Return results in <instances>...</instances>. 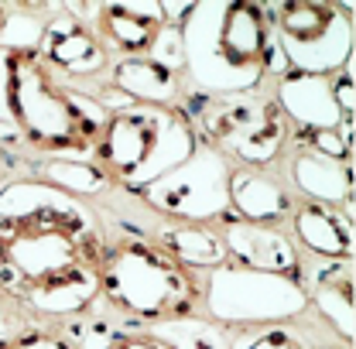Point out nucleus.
Here are the masks:
<instances>
[{
  "label": "nucleus",
  "mask_w": 356,
  "mask_h": 349,
  "mask_svg": "<svg viewBox=\"0 0 356 349\" xmlns=\"http://www.w3.org/2000/svg\"><path fill=\"white\" fill-rule=\"evenodd\" d=\"M106 250L96 209L42 178L0 185V295L21 302L48 277L99 263Z\"/></svg>",
  "instance_id": "f257e3e1"
},
{
  "label": "nucleus",
  "mask_w": 356,
  "mask_h": 349,
  "mask_svg": "<svg viewBox=\"0 0 356 349\" xmlns=\"http://www.w3.org/2000/svg\"><path fill=\"white\" fill-rule=\"evenodd\" d=\"M181 72L199 96L261 89L270 55L267 7L257 0H199L178 24Z\"/></svg>",
  "instance_id": "f03ea898"
},
{
  "label": "nucleus",
  "mask_w": 356,
  "mask_h": 349,
  "mask_svg": "<svg viewBox=\"0 0 356 349\" xmlns=\"http://www.w3.org/2000/svg\"><path fill=\"white\" fill-rule=\"evenodd\" d=\"M110 106L76 92L44 69L38 51H10L7 124L51 158H86L106 124Z\"/></svg>",
  "instance_id": "7ed1b4c3"
},
{
  "label": "nucleus",
  "mask_w": 356,
  "mask_h": 349,
  "mask_svg": "<svg viewBox=\"0 0 356 349\" xmlns=\"http://www.w3.org/2000/svg\"><path fill=\"white\" fill-rule=\"evenodd\" d=\"M199 133L188 113L178 106H140L124 103L106 113V124L96 137V168L127 192L161 178L195 154Z\"/></svg>",
  "instance_id": "20e7f679"
},
{
  "label": "nucleus",
  "mask_w": 356,
  "mask_h": 349,
  "mask_svg": "<svg viewBox=\"0 0 356 349\" xmlns=\"http://www.w3.org/2000/svg\"><path fill=\"white\" fill-rule=\"evenodd\" d=\"M99 298L124 318L154 325L195 315L202 284L158 243L127 240L106 243L99 257Z\"/></svg>",
  "instance_id": "39448f33"
},
{
  "label": "nucleus",
  "mask_w": 356,
  "mask_h": 349,
  "mask_svg": "<svg viewBox=\"0 0 356 349\" xmlns=\"http://www.w3.org/2000/svg\"><path fill=\"white\" fill-rule=\"evenodd\" d=\"M192 127L206 147L236 158L243 168H267L288 147V120L270 92L250 89L233 96H195Z\"/></svg>",
  "instance_id": "423d86ee"
},
{
  "label": "nucleus",
  "mask_w": 356,
  "mask_h": 349,
  "mask_svg": "<svg viewBox=\"0 0 356 349\" xmlns=\"http://www.w3.org/2000/svg\"><path fill=\"white\" fill-rule=\"evenodd\" d=\"M264 7H270L267 24L288 69L332 76L353 62V3L281 0Z\"/></svg>",
  "instance_id": "0eeeda50"
},
{
  "label": "nucleus",
  "mask_w": 356,
  "mask_h": 349,
  "mask_svg": "<svg viewBox=\"0 0 356 349\" xmlns=\"http://www.w3.org/2000/svg\"><path fill=\"white\" fill-rule=\"evenodd\" d=\"M202 308L213 322H220L226 329L295 322L298 315L309 311V288L281 274L222 263V267L206 270Z\"/></svg>",
  "instance_id": "6e6552de"
},
{
  "label": "nucleus",
  "mask_w": 356,
  "mask_h": 349,
  "mask_svg": "<svg viewBox=\"0 0 356 349\" xmlns=\"http://www.w3.org/2000/svg\"><path fill=\"white\" fill-rule=\"evenodd\" d=\"M229 161L213 147L199 144L192 158H185L161 178L134 188L144 206L172 222H216L229 216Z\"/></svg>",
  "instance_id": "1a4fd4ad"
},
{
  "label": "nucleus",
  "mask_w": 356,
  "mask_h": 349,
  "mask_svg": "<svg viewBox=\"0 0 356 349\" xmlns=\"http://www.w3.org/2000/svg\"><path fill=\"white\" fill-rule=\"evenodd\" d=\"M220 240L226 247V261H233L236 267L302 281V254L284 229L261 226V222H243V219L233 216L226 219V226L220 229Z\"/></svg>",
  "instance_id": "9d476101"
},
{
  "label": "nucleus",
  "mask_w": 356,
  "mask_h": 349,
  "mask_svg": "<svg viewBox=\"0 0 356 349\" xmlns=\"http://www.w3.org/2000/svg\"><path fill=\"white\" fill-rule=\"evenodd\" d=\"M44 69L58 79H92L110 69V51L99 42V35L76 14H58L51 24H44L42 38Z\"/></svg>",
  "instance_id": "9b49d317"
},
{
  "label": "nucleus",
  "mask_w": 356,
  "mask_h": 349,
  "mask_svg": "<svg viewBox=\"0 0 356 349\" xmlns=\"http://www.w3.org/2000/svg\"><path fill=\"white\" fill-rule=\"evenodd\" d=\"M99 302V263H83L72 270H62L55 277H48L42 284H35L31 291H24L21 305L38 318H58L69 322L76 315L92 311Z\"/></svg>",
  "instance_id": "f8f14e48"
},
{
  "label": "nucleus",
  "mask_w": 356,
  "mask_h": 349,
  "mask_svg": "<svg viewBox=\"0 0 356 349\" xmlns=\"http://www.w3.org/2000/svg\"><path fill=\"white\" fill-rule=\"evenodd\" d=\"M96 28L99 42L124 51V58L147 55L158 31L165 28V10L154 0H117L96 7Z\"/></svg>",
  "instance_id": "ddd939ff"
},
{
  "label": "nucleus",
  "mask_w": 356,
  "mask_h": 349,
  "mask_svg": "<svg viewBox=\"0 0 356 349\" xmlns=\"http://www.w3.org/2000/svg\"><path fill=\"white\" fill-rule=\"evenodd\" d=\"M295 240L325 263L353 261V216L339 206L302 202L291 209Z\"/></svg>",
  "instance_id": "4468645a"
},
{
  "label": "nucleus",
  "mask_w": 356,
  "mask_h": 349,
  "mask_svg": "<svg viewBox=\"0 0 356 349\" xmlns=\"http://www.w3.org/2000/svg\"><path fill=\"white\" fill-rule=\"evenodd\" d=\"M274 103L281 106L288 124H298L302 133L309 131H332L343 127L339 106L332 99L329 76H305V72H288L277 79V89L270 92Z\"/></svg>",
  "instance_id": "2eb2a0df"
},
{
  "label": "nucleus",
  "mask_w": 356,
  "mask_h": 349,
  "mask_svg": "<svg viewBox=\"0 0 356 349\" xmlns=\"http://www.w3.org/2000/svg\"><path fill=\"white\" fill-rule=\"evenodd\" d=\"M291 209H295L291 192L277 174L243 165L229 172V213H236V219L277 226L281 219L291 216Z\"/></svg>",
  "instance_id": "dca6fc26"
},
{
  "label": "nucleus",
  "mask_w": 356,
  "mask_h": 349,
  "mask_svg": "<svg viewBox=\"0 0 356 349\" xmlns=\"http://www.w3.org/2000/svg\"><path fill=\"white\" fill-rule=\"evenodd\" d=\"M110 83L127 103H140V106H175L181 99V72L161 65L151 55L120 58L113 65Z\"/></svg>",
  "instance_id": "f3484780"
},
{
  "label": "nucleus",
  "mask_w": 356,
  "mask_h": 349,
  "mask_svg": "<svg viewBox=\"0 0 356 349\" xmlns=\"http://www.w3.org/2000/svg\"><path fill=\"white\" fill-rule=\"evenodd\" d=\"M309 308L322 315V322L350 346L356 336V305H353V261L329 263L315 270V284L309 291Z\"/></svg>",
  "instance_id": "a211bd4d"
},
{
  "label": "nucleus",
  "mask_w": 356,
  "mask_h": 349,
  "mask_svg": "<svg viewBox=\"0 0 356 349\" xmlns=\"http://www.w3.org/2000/svg\"><path fill=\"white\" fill-rule=\"evenodd\" d=\"M291 181L305 195V202H322V206H339L353 216V168L329 161L312 151H295L291 158Z\"/></svg>",
  "instance_id": "6ab92c4d"
},
{
  "label": "nucleus",
  "mask_w": 356,
  "mask_h": 349,
  "mask_svg": "<svg viewBox=\"0 0 356 349\" xmlns=\"http://www.w3.org/2000/svg\"><path fill=\"white\" fill-rule=\"evenodd\" d=\"M158 247L165 254H172L185 270H213L222 267L226 261V247H222L220 233L199 222H168L158 233Z\"/></svg>",
  "instance_id": "aec40b11"
},
{
  "label": "nucleus",
  "mask_w": 356,
  "mask_h": 349,
  "mask_svg": "<svg viewBox=\"0 0 356 349\" xmlns=\"http://www.w3.org/2000/svg\"><path fill=\"white\" fill-rule=\"evenodd\" d=\"M144 332L161 339L168 349H229V339H233V329L213 322L209 315L154 322V325H144Z\"/></svg>",
  "instance_id": "412c9836"
},
{
  "label": "nucleus",
  "mask_w": 356,
  "mask_h": 349,
  "mask_svg": "<svg viewBox=\"0 0 356 349\" xmlns=\"http://www.w3.org/2000/svg\"><path fill=\"white\" fill-rule=\"evenodd\" d=\"M38 172H42V181L62 188L72 199H83V202L89 195L106 192V185H110V178L86 158H48Z\"/></svg>",
  "instance_id": "4be33fe9"
},
{
  "label": "nucleus",
  "mask_w": 356,
  "mask_h": 349,
  "mask_svg": "<svg viewBox=\"0 0 356 349\" xmlns=\"http://www.w3.org/2000/svg\"><path fill=\"white\" fill-rule=\"evenodd\" d=\"M229 349H309L305 332L291 322H274V325H254L233 332Z\"/></svg>",
  "instance_id": "5701e85b"
},
{
  "label": "nucleus",
  "mask_w": 356,
  "mask_h": 349,
  "mask_svg": "<svg viewBox=\"0 0 356 349\" xmlns=\"http://www.w3.org/2000/svg\"><path fill=\"white\" fill-rule=\"evenodd\" d=\"M44 38V21L31 10H10L0 21V48L7 51H38Z\"/></svg>",
  "instance_id": "b1692460"
},
{
  "label": "nucleus",
  "mask_w": 356,
  "mask_h": 349,
  "mask_svg": "<svg viewBox=\"0 0 356 349\" xmlns=\"http://www.w3.org/2000/svg\"><path fill=\"white\" fill-rule=\"evenodd\" d=\"M58 332L72 343L76 349H106L124 329H117L110 318H96V315H76L69 322L58 325Z\"/></svg>",
  "instance_id": "393cba45"
},
{
  "label": "nucleus",
  "mask_w": 356,
  "mask_h": 349,
  "mask_svg": "<svg viewBox=\"0 0 356 349\" xmlns=\"http://www.w3.org/2000/svg\"><path fill=\"white\" fill-rule=\"evenodd\" d=\"M302 147L312 151V154H322V158H329V161H339V165H350V158H353V137L350 133H343L339 127H332V131H309L302 133Z\"/></svg>",
  "instance_id": "a878e982"
},
{
  "label": "nucleus",
  "mask_w": 356,
  "mask_h": 349,
  "mask_svg": "<svg viewBox=\"0 0 356 349\" xmlns=\"http://www.w3.org/2000/svg\"><path fill=\"white\" fill-rule=\"evenodd\" d=\"M3 349H76L58 329H44V325H28L24 332H17L14 339H7Z\"/></svg>",
  "instance_id": "bb28decb"
},
{
  "label": "nucleus",
  "mask_w": 356,
  "mask_h": 349,
  "mask_svg": "<svg viewBox=\"0 0 356 349\" xmlns=\"http://www.w3.org/2000/svg\"><path fill=\"white\" fill-rule=\"evenodd\" d=\"M28 325H31V311L21 305V302L0 295V336H3V343L14 339L17 332H24Z\"/></svg>",
  "instance_id": "cd10ccee"
},
{
  "label": "nucleus",
  "mask_w": 356,
  "mask_h": 349,
  "mask_svg": "<svg viewBox=\"0 0 356 349\" xmlns=\"http://www.w3.org/2000/svg\"><path fill=\"white\" fill-rule=\"evenodd\" d=\"M106 349H168L161 339H154V336H147L144 329H124L113 343Z\"/></svg>",
  "instance_id": "c85d7f7f"
},
{
  "label": "nucleus",
  "mask_w": 356,
  "mask_h": 349,
  "mask_svg": "<svg viewBox=\"0 0 356 349\" xmlns=\"http://www.w3.org/2000/svg\"><path fill=\"white\" fill-rule=\"evenodd\" d=\"M7 83H10V51L0 48V124H7Z\"/></svg>",
  "instance_id": "c756f323"
},
{
  "label": "nucleus",
  "mask_w": 356,
  "mask_h": 349,
  "mask_svg": "<svg viewBox=\"0 0 356 349\" xmlns=\"http://www.w3.org/2000/svg\"><path fill=\"white\" fill-rule=\"evenodd\" d=\"M0 21H3V7H0Z\"/></svg>",
  "instance_id": "7c9ffc66"
},
{
  "label": "nucleus",
  "mask_w": 356,
  "mask_h": 349,
  "mask_svg": "<svg viewBox=\"0 0 356 349\" xmlns=\"http://www.w3.org/2000/svg\"><path fill=\"white\" fill-rule=\"evenodd\" d=\"M318 349H332V346H318Z\"/></svg>",
  "instance_id": "2f4dec72"
}]
</instances>
